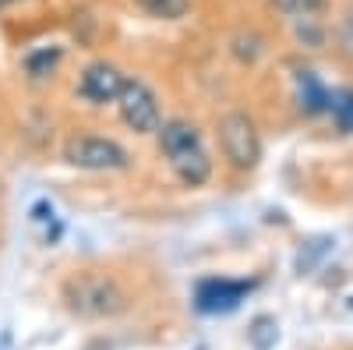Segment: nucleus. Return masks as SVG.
Listing matches in <instances>:
<instances>
[{"label": "nucleus", "mask_w": 353, "mask_h": 350, "mask_svg": "<svg viewBox=\"0 0 353 350\" xmlns=\"http://www.w3.org/2000/svg\"><path fill=\"white\" fill-rule=\"evenodd\" d=\"M297 96H301V110L304 113H321V110H329V89L318 81L314 71H301L297 75Z\"/></svg>", "instance_id": "nucleus-8"}, {"label": "nucleus", "mask_w": 353, "mask_h": 350, "mask_svg": "<svg viewBox=\"0 0 353 350\" xmlns=\"http://www.w3.org/2000/svg\"><path fill=\"white\" fill-rule=\"evenodd\" d=\"M219 142H223L226 159L237 170H251L261 156V142L248 113H226L219 121Z\"/></svg>", "instance_id": "nucleus-3"}, {"label": "nucleus", "mask_w": 353, "mask_h": 350, "mask_svg": "<svg viewBox=\"0 0 353 350\" xmlns=\"http://www.w3.org/2000/svg\"><path fill=\"white\" fill-rule=\"evenodd\" d=\"M61 61V50H43L39 57H28V71L32 75H46V68H53Z\"/></svg>", "instance_id": "nucleus-13"}, {"label": "nucleus", "mask_w": 353, "mask_h": 350, "mask_svg": "<svg viewBox=\"0 0 353 350\" xmlns=\"http://www.w3.org/2000/svg\"><path fill=\"white\" fill-rule=\"evenodd\" d=\"M279 4V11H286V14H314L321 4H325V0H276Z\"/></svg>", "instance_id": "nucleus-12"}, {"label": "nucleus", "mask_w": 353, "mask_h": 350, "mask_svg": "<svg viewBox=\"0 0 353 350\" xmlns=\"http://www.w3.org/2000/svg\"><path fill=\"white\" fill-rule=\"evenodd\" d=\"M251 290H254V283H244V280H205L194 294V304L205 315H226V311L237 308Z\"/></svg>", "instance_id": "nucleus-6"}, {"label": "nucleus", "mask_w": 353, "mask_h": 350, "mask_svg": "<svg viewBox=\"0 0 353 350\" xmlns=\"http://www.w3.org/2000/svg\"><path fill=\"white\" fill-rule=\"evenodd\" d=\"M121 113H124V121L134 128V131H159V103L152 96L149 85H141V81H128L124 85V93H121Z\"/></svg>", "instance_id": "nucleus-5"}, {"label": "nucleus", "mask_w": 353, "mask_h": 350, "mask_svg": "<svg viewBox=\"0 0 353 350\" xmlns=\"http://www.w3.org/2000/svg\"><path fill=\"white\" fill-rule=\"evenodd\" d=\"M329 110L336 117L339 131H353V89H339L329 96Z\"/></svg>", "instance_id": "nucleus-9"}, {"label": "nucleus", "mask_w": 353, "mask_h": 350, "mask_svg": "<svg viewBox=\"0 0 353 350\" xmlns=\"http://www.w3.org/2000/svg\"><path fill=\"white\" fill-rule=\"evenodd\" d=\"M138 4L152 18H181L188 11V0H138Z\"/></svg>", "instance_id": "nucleus-10"}, {"label": "nucleus", "mask_w": 353, "mask_h": 350, "mask_svg": "<svg viewBox=\"0 0 353 350\" xmlns=\"http://www.w3.org/2000/svg\"><path fill=\"white\" fill-rule=\"evenodd\" d=\"M124 85H128V78L113 64H88L81 81H78V93L88 103H117L124 93Z\"/></svg>", "instance_id": "nucleus-7"}, {"label": "nucleus", "mask_w": 353, "mask_h": 350, "mask_svg": "<svg viewBox=\"0 0 353 350\" xmlns=\"http://www.w3.org/2000/svg\"><path fill=\"white\" fill-rule=\"evenodd\" d=\"M68 163L81 166V170H124L128 166V153L110 138H74L64 149Z\"/></svg>", "instance_id": "nucleus-4"}, {"label": "nucleus", "mask_w": 353, "mask_h": 350, "mask_svg": "<svg viewBox=\"0 0 353 350\" xmlns=\"http://www.w3.org/2000/svg\"><path fill=\"white\" fill-rule=\"evenodd\" d=\"M68 304L71 311H81V315H113L124 308V294L117 290L113 280L106 276H81V280H71L68 283Z\"/></svg>", "instance_id": "nucleus-2"}, {"label": "nucleus", "mask_w": 353, "mask_h": 350, "mask_svg": "<svg viewBox=\"0 0 353 350\" xmlns=\"http://www.w3.org/2000/svg\"><path fill=\"white\" fill-rule=\"evenodd\" d=\"M159 145H163V153H166L173 173L184 184L194 188V184L209 181L212 159H209V153H205V145H201V135L188 121H166L159 128Z\"/></svg>", "instance_id": "nucleus-1"}, {"label": "nucleus", "mask_w": 353, "mask_h": 350, "mask_svg": "<svg viewBox=\"0 0 353 350\" xmlns=\"http://www.w3.org/2000/svg\"><path fill=\"white\" fill-rule=\"evenodd\" d=\"M0 4H8V0H0Z\"/></svg>", "instance_id": "nucleus-14"}, {"label": "nucleus", "mask_w": 353, "mask_h": 350, "mask_svg": "<svg viewBox=\"0 0 353 350\" xmlns=\"http://www.w3.org/2000/svg\"><path fill=\"white\" fill-rule=\"evenodd\" d=\"M251 336H254V347L258 350H269V343L276 340V322H272V318H258Z\"/></svg>", "instance_id": "nucleus-11"}]
</instances>
